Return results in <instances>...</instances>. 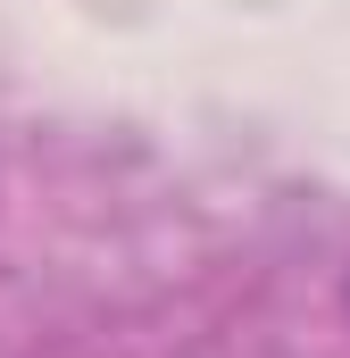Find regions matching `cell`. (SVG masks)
<instances>
[]
</instances>
